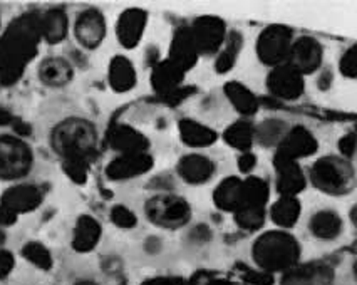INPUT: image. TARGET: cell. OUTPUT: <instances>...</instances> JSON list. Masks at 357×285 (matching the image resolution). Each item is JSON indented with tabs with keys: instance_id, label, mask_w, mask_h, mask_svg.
Segmentation results:
<instances>
[{
	"instance_id": "cell-28",
	"label": "cell",
	"mask_w": 357,
	"mask_h": 285,
	"mask_svg": "<svg viewBox=\"0 0 357 285\" xmlns=\"http://www.w3.org/2000/svg\"><path fill=\"white\" fill-rule=\"evenodd\" d=\"M225 94L234 106L235 111H238L243 116H253L259 111V98L252 93L247 86H243L238 81H230L225 84Z\"/></svg>"
},
{
	"instance_id": "cell-33",
	"label": "cell",
	"mask_w": 357,
	"mask_h": 285,
	"mask_svg": "<svg viewBox=\"0 0 357 285\" xmlns=\"http://www.w3.org/2000/svg\"><path fill=\"white\" fill-rule=\"evenodd\" d=\"M287 131V123H284L282 119H265L255 128V138L264 146H279Z\"/></svg>"
},
{
	"instance_id": "cell-22",
	"label": "cell",
	"mask_w": 357,
	"mask_h": 285,
	"mask_svg": "<svg viewBox=\"0 0 357 285\" xmlns=\"http://www.w3.org/2000/svg\"><path fill=\"white\" fill-rule=\"evenodd\" d=\"M74 77V69L62 57H47L39 66V79L51 88L68 86Z\"/></svg>"
},
{
	"instance_id": "cell-25",
	"label": "cell",
	"mask_w": 357,
	"mask_h": 285,
	"mask_svg": "<svg viewBox=\"0 0 357 285\" xmlns=\"http://www.w3.org/2000/svg\"><path fill=\"white\" fill-rule=\"evenodd\" d=\"M178 130L181 141L190 148H208L218 139V134L211 128L193 119H181Z\"/></svg>"
},
{
	"instance_id": "cell-35",
	"label": "cell",
	"mask_w": 357,
	"mask_h": 285,
	"mask_svg": "<svg viewBox=\"0 0 357 285\" xmlns=\"http://www.w3.org/2000/svg\"><path fill=\"white\" fill-rule=\"evenodd\" d=\"M234 213L236 225L248 232L261 229L265 223V206H242Z\"/></svg>"
},
{
	"instance_id": "cell-10",
	"label": "cell",
	"mask_w": 357,
	"mask_h": 285,
	"mask_svg": "<svg viewBox=\"0 0 357 285\" xmlns=\"http://www.w3.org/2000/svg\"><path fill=\"white\" fill-rule=\"evenodd\" d=\"M324 49L317 39L310 36L298 37L290 47L289 63L302 76L319 71L322 66Z\"/></svg>"
},
{
	"instance_id": "cell-40",
	"label": "cell",
	"mask_w": 357,
	"mask_h": 285,
	"mask_svg": "<svg viewBox=\"0 0 357 285\" xmlns=\"http://www.w3.org/2000/svg\"><path fill=\"white\" fill-rule=\"evenodd\" d=\"M242 275L243 282L250 284V285H272L273 284V277L272 274L264 270H250V268H243L240 272Z\"/></svg>"
},
{
	"instance_id": "cell-41",
	"label": "cell",
	"mask_w": 357,
	"mask_h": 285,
	"mask_svg": "<svg viewBox=\"0 0 357 285\" xmlns=\"http://www.w3.org/2000/svg\"><path fill=\"white\" fill-rule=\"evenodd\" d=\"M337 146H339V151H340V155H342L344 160L351 161L352 158H354V153H356V133L354 131L344 134L342 138L339 139Z\"/></svg>"
},
{
	"instance_id": "cell-17",
	"label": "cell",
	"mask_w": 357,
	"mask_h": 285,
	"mask_svg": "<svg viewBox=\"0 0 357 285\" xmlns=\"http://www.w3.org/2000/svg\"><path fill=\"white\" fill-rule=\"evenodd\" d=\"M107 143L114 151L121 155L132 153H148L149 139L141 131L130 125H114L107 133Z\"/></svg>"
},
{
	"instance_id": "cell-37",
	"label": "cell",
	"mask_w": 357,
	"mask_h": 285,
	"mask_svg": "<svg viewBox=\"0 0 357 285\" xmlns=\"http://www.w3.org/2000/svg\"><path fill=\"white\" fill-rule=\"evenodd\" d=\"M62 169L74 183H86L89 173V161L84 160H62Z\"/></svg>"
},
{
	"instance_id": "cell-20",
	"label": "cell",
	"mask_w": 357,
	"mask_h": 285,
	"mask_svg": "<svg viewBox=\"0 0 357 285\" xmlns=\"http://www.w3.org/2000/svg\"><path fill=\"white\" fill-rule=\"evenodd\" d=\"M176 171L180 178L190 185L206 183L215 173V163L208 156L192 153L180 158L176 164Z\"/></svg>"
},
{
	"instance_id": "cell-15",
	"label": "cell",
	"mask_w": 357,
	"mask_h": 285,
	"mask_svg": "<svg viewBox=\"0 0 357 285\" xmlns=\"http://www.w3.org/2000/svg\"><path fill=\"white\" fill-rule=\"evenodd\" d=\"M148 24V12L143 9H126L116 24V36L124 49H135L143 39Z\"/></svg>"
},
{
	"instance_id": "cell-26",
	"label": "cell",
	"mask_w": 357,
	"mask_h": 285,
	"mask_svg": "<svg viewBox=\"0 0 357 285\" xmlns=\"http://www.w3.org/2000/svg\"><path fill=\"white\" fill-rule=\"evenodd\" d=\"M99 238H101V225L89 215L79 217L76 229H74L73 249L81 252V254H86V252H91L98 245Z\"/></svg>"
},
{
	"instance_id": "cell-24",
	"label": "cell",
	"mask_w": 357,
	"mask_h": 285,
	"mask_svg": "<svg viewBox=\"0 0 357 285\" xmlns=\"http://www.w3.org/2000/svg\"><path fill=\"white\" fill-rule=\"evenodd\" d=\"M243 198V180L236 176H228L215 188L213 201L217 208L223 212H236L242 206Z\"/></svg>"
},
{
	"instance_id": "cell-29",
	"label": "cell",
	"mask_w": 357,
	"mask_h": 285,
	"mask_svg": "<svg viewBox=\"0 0 357 285\" xmlns=\"http://www.w3.org/2000/svg\"><path fill=\"white\" fill-rule=\"evenodd\" d=\"M309 226L314 237L321 238V240H334L342 230V220L332 210H322V212L312 215Z\"/></svg>"
},
{
	"instance_id": "cell-23",
	"label": "cell",
	"mask_w": 357,
	"mask_h": 285,
	"mask_svg": "<svg viewBox=\"0 0 357 285\" xmlns=\"http://www.w3.org/2000/svg\"><path fill=\"white\" fill-rule=\"evenodd\" d=\"M107 77H109V86L116 93H128L135 88L138 81L135 64L124 56H114L111 59Z\"/></svg>"
},
{
	"instance_id": "cell-2",
	"label": "cell",
	"mask_w": 357,
	"mask_h": 285,
	"mask_svg": "<svg viewBox=\"0 0 357 285\" xmlns=\"http://www.w3.org/2000/svg\"><path fill=\"white\" fill-rule=\"evenodd\" d=\"M51 144L62 160H93L98 148V131L91 121L69 118L52 130Z\"/></svg>"
},
{
	"instance_id": "cell-19",
	"label": "cell",
	"mask_w": 357,
	"mask_h": 285,
	"mask_svg": "<svg viewBox=\"0 0 357 285\" xmlns=\"http://www.w3.org/2000/svg\"><path fill=\"white\" fill-rule=\"evenodd\" d=\"M43 203V193L34 185H17L3 192L0 205L7 210L19 213H29Z\"/></svg>"
},
{
	"instance_id": "cell-3",
	"label": "cell",
	"mask_w": 357,
	"mask_h": 285,
	"mask_svg": "<svg viewBox=\"0 0 357 285\" xmlns=\"http://www.w3.org/2000/svg\"><path fill=\"white\" fill-rule=\"evenodd\" d=\"M252 255L260 270L273 274L297 265L301 247L296 237L287 232H267L260 235L253 243Z\"/></svg>"
},
{
	"instance_id": "cell-13",
	"label": "cell",
	"mask_w": 357,
	"mask_h": 285,
	"mask_svg": "<svg viewBox=\"0 0 357 285\" xmlns=\"http://www.w3.org/2000/svg\"><path fill=\"white\" fill-rule=\"evenodd\" d=\"M74 36L84 49H96L106 37V19L98 9H86L79 14Z\"/></svg>"
},
{
	"instance_id": "cell-39",
	"label": "cell",
	"mask_w": 357,
	"mask_h": 285,
	"mask_svg": "<svg viewBox=\"0 0 357 285\" xmlns=\"http://www.w3.org/2000/svg\"><path fill=\"white\" fill-rule=\"evenodd\" d=\"M357 52H356V45H351L346 52L340 56L339 61V71L342 76L349 77V79H354L357 76Z\"/></svg>"
},
{
	"instance_id": "cell-30",
	"label": "cell",
	"mask_w": 357,
	"mask_h": 285,
	"mask_svg": "<svg viewBox=\"0 0 357 285\" xmlns=\"http://www.w3.org/2000/svg\"><path fill=\"white\" fill-rule=\"evenodd\" d=\"M223 139H225L228 146L240 153H247L252 150L253 141H255V128L250 123L245 121H235L227 128L223 133Z\"/></svg>"
},
{
	"instance_id": "cell-42",
	"label": "cell",
	"mask_w": 357,
	"mask_h": 285,
	"mask_svg": "<svg viewBox=\"0 0 357 285\" xmlns=\"http://www.w3.org/2000/svg\"><path fill=\"white\" fill-rule=\"evenodd\" d=\"M192 285H235V284L231 282V280L218 279V277L202 272V274L195 275V279L192 280Z\"/></svg>"
},
{
	"instance_id": "cell-8",
	"label": "cell",
	"mask_w": 357,
	"mask_h": 285,
	"mask_svg": "<svg viewBox=\"0 0 357 285\" xmlns=\"http://www.w3.org/2000/svg\"><path fill=\"white\" fill-rule=\"evenodd\" d=\"M190 32H192L198 54L200 56H213V54H218L223 43H225L227 24L220 17L203 15L190 26Z\"/></svg>"
},
{
	"instance_id": "cell-46",
	"label": "cell",
	"mask_w": 357,
	"mask_h": 285,
	"mask_svg": "<svg viewBox=\"0 0 357 285\" xmlns=\"http://www.w3.org/2000/svg\"><path fill=\"white\" fill-rule=\"evenodd\" d=\"M17 222V215L0 205V226H10Z\"/></svg>"
},
{
	"instance_id": "cell-47",
	"label": "cell",
	"mask_w": 357,
	"mask_h": 285,
	"mask_svg": "<svg viewBox=\"0 0 357 285\" xmlns=\"http://www.w3.org/2000/svg\"><path fill=\"white\" fill-rule=\"evenodd\" d=\"M12 123H15V119L9 111L6 109H0V126H7V125H12Z\"/></svg>"
},
{
	"instance_id": "cell-44",
	"label": "cell",
	"mask_w": 357,
	"mask_h": 285,
	"mask_svg": "<svg viewBox=\"0 0 357 285\" xmlns=\"http://www.w3.org/2000/svg\"><path fill=\"white\" fill-rule=\"evenodd\" d=\"M141 285H186V280L181 277H153Z\"/></svg>"
},
{
	"instance_id": "cell-16",
	"label": "cell",
	"mask_w": 357,
	"mask_h": 285,
	"mask_svg": "<svg viewBox=\"0 0 357 285\" xmlns=\"http://www.w3.org/2000/svg\"><path fill=\"white\" fill-rule=\"evenodd\" d=\"M334 272L324 263H305L294 265L284 272L280 285H331Z\"/></svg>"
},
{
	"instance_id": "cell-7",
	"label": "cell",
	"mask_w": 357,
	"mask_h": 285,
	"mask_svg": "<svg viewBox=\"0 0 357 285\" xmlns=\"http://www.w3.org/2000/svg\"><path fill=\"white\" fill-rule=\"evenodd\" d=\"M146 215L163 229H180L192 218L188 201L174 195H156L146 201Z\"/></svg>"
},
{
	"instance_id": "cell-48",
	"label": "cell",
	"mask_w": 357,
	"mask_h": 285,
	"mask_svg": "<svg viewBox=\"0 0 357 285\" xmlns=\"http://www.w3.org/2000/svg\"><path fill=\"white\" fill-rule=\"evenodd\" d=\"M331 82H332V74L329 71H324L321 79H319V86H321V89L329 88Z\"/></svg>"
},
{
	"instance_id": "cell-6",
	"label": "cell",
	"mask_w": 357,
	"mask_h": 285,
	"mask_svg": "<svg viewBox=\"0 0 357 285\" xmlns=\"http://www.w3.org/2000/svg\"><path fill=\"white\" fill-rule=\"evenodd\" d=\"M292 44V29L273 24L260 32L259 39H257V56L261 64L277 68V66L287 64Z\"/></svg>"
},
{
	"instance_id": "cell-21",
	"label": "cell",
	"mask_w": 357,
	"mask_h": 285,
	"mask_svg": "<svg viewBox=\"0 0 357 285\" xmlns=\"http://www.w3.org/2000/svg\"><path fill=\"white\" fill-rule=\"evenodd\" d=\"M185 71L178 68L176 64H173L172 61H163V63L156 64L153 68L151 72V86L155 89V93L160 96L166 98L168 94L174 93L176 89L181 88L185 81Z\"/></svg>"
},
{
	"instance_id": "cell-49",
	"label": "cell",
	"mask_w": 357,
	"mask_h": 285,
	"mask_svg": "<svg viewBox=\"0 0 357 285\" xmlns=\"http://www.w3.org/2000/svg\"><path fill=\"white\" fill-rule=\"evenodd\" d=\"M3 242H6V233H3L2 230H0V247L3 245Z\"/></svg>"
},
{
	"instance_id": "cell-14",
	"label": "cell",
	"mask_w": 357,
	"mask_h": 285,
	"mask_svg": "<svg viewBox=\"0 0 357 285\" xmlns=\"http://www.w3.org/2000/svg\"><path fill=\"white\" fill-rule=\"evenodd\" d=\"M273 168L277 171V192L280 197H297L305 188V175L298 161L285 156H273Z\"/></svg>"
},
{
	"instance_id": "cell-32",
	"label": "cell",
	"mask_w": 357,
	"mask_h": 285,
	"mask_svg": "<svg viewBox=\"0 0 357 285\" xmlns=\"http://www.w3.org/2000/svg\"><path fill=\"white\" fill-rule=\"evenodd\" d=\"M243 39L238 32H230L227 36L225 43H223L222 49H220L217 54V61H215V69H217L218 74H227L231 71L236 59H238V54L242 51Z\"/></svg>"
},
{
	"instance_id": "cell-31",
	"label": "cell",
	"mask_w": 357,
	"mask_h": 285,
	"mask_svg": "<svg viewBox=\"0 0 357 285\" xmlns=\"http://www.w3.org/2000/svg\"><path fill=\"white\" fill-rule=\"evenodd\" d=\"M271 217L273 223L282 229H292L301 217V201L297 197H280V200L272 206Z\"/></svg>"
},
{
	"instance_id": "cell-43",
	"label": "cell",
	"mask_w": 357,
	"mask_h": 285,
	"mask_svg": "<svg viewBox=\"0 0 357 285\" xmlns=\"http://www.w3.org/2000/svg\"><path fill=\"white\" fill-rule=\"evenodd\" d=\"M14 255L7 250H0V280L6 279L14 268Z\"/></svg>"
},
{
	"instance_id": "cell-11",
	"label": "cell",
	"mask_w": 357,
	"mask_h": 285,
	"mask_svg": "<svg viewBox=\"0 0 357 285\" xmlns=\"http://www.w3.org/2000/svg\"><path fill=\"white\" fill-rule=\"evenodd\" d=\"M319 141L304 126H294L285 133L282 141L277 146V155L285 158L298 161L302 158H309L317 153Z\"/></svg>"
},
{
	"instance_id": "cell-36",
	"label": "cell",
	"mask_w": 357,
	"mask_h": 285,
	"mask_svg": "<svg viewBox=\"0 0 357 285\" xmlns=\"http://www.w3.org/2000/svg\"><path fill=\"white\" fill-rule=\"evenodd\" d=\"M22 255L32 263V265L43 268V270H51L52 268V255L43 243L29 242L22 249Z\"/></svg>"
},
{
	"instance_id": "cell-1",
	"label": "cell",
	"mask_w": 357,
	"mask_h": 285,
	"mask_svg": "<svg viewBox=\"0 0 357 285\" xmlns=\"http://www.w3.org/2000/svg\"><path fill=\"white\" fill-rule=\"evenodd\" d=\"M40 15L24 14L10 24L0 37V82L15 84L39 51Z\"/></svg>"
},
{
	"instance_id": "cell-12",
	"label": "cell",
	"mask_w": 357,
	"mask_h": 285,
	"mask_svg": "<svg viewBox=\"0 0 357 285\" xmlns=\"http://www.w3.org/2000/svg\"><path fill=\"white\" fill-rule=\"evenodd\" d=\"M153 168V156L148 153H132L119 155L109 161L106 168V176L113 181H126L146 175Z\"/></svg>"
},
{
	"instance_id": "cell-18",
	"label": "cell",
	"mask_w": 357,
	"mask_h": 285,
	"mask_svg": "<svg viewBox=\"0 0 357 285\" xmlns=\"http://www.w3.org/2000/svg\"><path fill=\"white\" fill-rule=\"evenodd\" d=\"M200 59V54L197 51V45L193 43L190 27H180L174 32L172 45H169L168 61L176 64L183 71H190Z\"/></svg>"
},
{
	"instance_id": "cell-45",
	"label": "cell",
	"mask_w": 357,
	"mask_h": 285,
	"mask_svg": "<svg viewBox=\"0 0 357 285\" xmlns=\"http://www.w3.org/2000/svg\"><path fill=\"white\" fill-rule=\"evenodd\" d=\"M257 164V156L253 155L252 151H247V153H242V155L238 156V168L242 173H250L253 168H255Z\"/></svg>"
},
{
	"instance_id": "cell-38",
	"label": "cell",
	"mask_w": 357,
	"mask_h": 285,
	"mask_svg": "<svg viewBox=\"0 0 357 285\" xmlns=\"http://www.w3.org/2000/svg\"><path fill=\"white\" fill-rule=\"evenodd\" d=\"M111 222H113L116 226H119V229H132V226H136V223H138V218H136V215L124 205H116L114 208L111 210Z\"/></svg>"
},
{
	"instance_id": "cell-50",
	"label": "cell",
	"mask_w": 357,
	"mask_h": 285,
	"mask_svg": "<svg viewBox=\"0 0 357 285\" xmlns=\"http://www.w3.org/2000/svg\"><path fill=\"white\" fill-rule=\"evenodd\" d=\"M76 285H98V284H94V282H77Z\"/></svg>"
},
{
	"instance_id": "cell-51",
	"label": "cell",
	"mask_w": 357,
	"mask_h": 285,
	"mask_svg": "<svg viewBox=\"0 0 357 285\" xmlns=\"http://www.w3.org/2000/svg\"><path fill=\"white\" fill-rule=\"evenodd\" d=\"M0 26H2V22H0Z\"/></svg>"
},
{
	"instance_id": "cell-9",
	"label": "cell",
	"mask_w": 357,
	"mask_h": 285,
	"mask_svg": "<svg viewBox=\"0 0 357 285\" xmlns=\"http://www.w3.org/2000/svg\"><path fill=\"white\" fill-rule=\"evenodd\" d=\"M267 89L277 99L296 101L304 94V76L298 74L290 64H282L273 68L267 77Z\"/></svg>"
},
{
	"instance_id": "cell-5",
	"label": "cell",
	"mask_w": 357,
	"mask_h": 285,
	"mask_svg": "<svg viewBox=\"0 0 357 285\" xmlns=\"http://www.w3.org/2000/svg\"><path fill=\"white\" fill-rule=\"evenodd\" d=\"M34 164L31 146L17 136H0V180H19L29 175Z\"/></svg>"
},
{
	"instance_id": "cell-27",
	"label": "cell",
	"mask_w": 357,
	"mask_h": 285,
	"mask_svg": "<svg viewBox=\"0 0 357 285\" xmlns=\"http://www.w3.org/2000/svg\"><path fill=\"white\" fill-rule=\"evenodd\" d=\"M69 20L64 9H51L40 15V34L49 44H59L68 36Z\"/></svg>"
},
{
	"instance_id": "cell-34",
	"label": "cell",
	"mask_w": 357,
	"mask_h": 285,
	"mask_svg": "<svg viewBox=\"0 0 357 285\" xmlns=\"http://www.w3.org/2000/svg\"><path fill=\"white\" fill-rule=\"evenodd\" d=\"M268 201V185L259 176H248L243 180L242 206H265ZM240 206V208H242Z\"/></svg>"
},
{
	"instance_id": "cell-4",
	"label": "cell",
	"mask_w": 357,
	"mask_h": 285,
	"mask_svg": "<svg viewBox=\"0 0 357 285\" xmlns=\"http://www.w3.org/2000/svg\"><path fill=\"white\" fill-rule=\"evenodd\" d=\"M310 181L326 195H346L354 188V167L342 156H324L310 168Z\"/></svg>"
}]
</instances>
